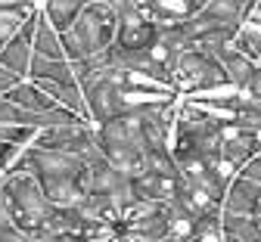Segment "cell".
Masks as SVG:
<instances>
[{
	"instance_id": "4fadbf2b",
	"label": "cell",
	"mask_w": 261,
	"mask_h": 242,
	"mask_svg": "<svg viewBox=\"0 0 261 242\" xmlns=\"http://www.w3.org/2000/svg\"><path fill=\"white\" fill-rule=\"evenodd\" d=\"M224 242H243V239H237V236H227V233H224Z\"/></svg>"
},
{
	"instance_id": "ba28073f",
	"label": "cell",
	"mask_w": 261,
	"mask_h": 242,
	"mask_svg": "<svg viewBox=\"0 0 261 242\" xmlns=\"http://www.w3.org/2000/svg\"><path fill=\"white\" fill-rule=\"evenodd\" d=\"M31 47H35L38 56L47 59H65V47H62V31L53 28V22L38 10L35 16V31H31Z\"/></svg>"
},
{
	"instance_id": "8fae6325",
	"label": "cell",
	"mask_w": 261,
	"mask_h": 242,
	"mask_svg": "<svg viewBox=\"0 0 261 242\" xmlns=\"http://www.w3.org/2000/svg\"><path fill=\"white\" fill-rule=\"evenodd\" d=\"M240 171H243L246 177H252V180H258V183H261V149H258L255 155H249V158L243 162V168H240Z\"/></svg>"
},
{
	"instance_id": "7a4b0ae2",
	"label": "cell",
	"mask_w": 261,
	"mask_h": 242,
	"mask_svg": "<svg viewBox=\"0 0 261 242\" xmlns=\"http://www.w3.org/2000/svg\"><path fill=\"white\" fill-rule=\"evenodd\" d=\"M115 31H118V7L106 4V0H87L72 28L62 31L65 59L78 62L106 53L115 44Z\"/></svg>"
},
{
	"instance_id": "30bf717a",
	"label": "cell",
	"mask_w": 261,
	"mask_h": 242,
	"mask_svg": "<svg viewBox=\"0 0 261 242\" xmlns=\"http://www.w3.org/2000/svg\"><path fill=\"white\" fill-rule=\"evenodd\" d=\"M0 242H41V239L28 236V233H22V230H16L10 221H0Z\"/></svg>"
},
{
	"instance_id": "8992f818",
	"label": "cell",
	"mask_w": 261,
	"mask_h": 242,
	"mask_svg": "<svg viewBox=\"0 0 261 242\" xmlns=\"http://www.w3.org/2000/svg\"><path fill=\"white\" fill-rule=\"evenodd\" d=\"M38 16V13H35ZM35 16H31L13 38L0 47V65L13 72L16 78H25L28 75V65H31V56H35V47H31V31H35Z\"/></svg>"
},
{
	"instance_id": "5b68a950",
	"label": "cell",
	"mask_w": 261,
	"mask_h": 242,
	"mask_svg": "<svg viewBox=\"0 0 261 242\" xmlns=\"http://www.w3.org/2000/svg\"><path fill=\"white\" fill-rule=\"evenodd\" d=\"M180 171H159V168H143L140 174L130 177V193L137 199H152V202H174L180 193Z\"/></svg>"
},
{
	"instance_id": "5bb4252c",
	"label": "cell",
	"mask_w": 261,
	"mask_h": 242,
	"mask_svg": "<svg viewBox=\"0 0 261 242\" xmlns=\"http://www.w3.org/2000/svg\"><path fill=\"white\" fill-rule=\"evenodd\" d=\"M258 242H261V239H258Z\"/></svg>"
},
{
	"instance_id": "9c48e42d",
	"label": "cell",
	"mask_w": 261,
	"mask_h": 242,
	"mask_svg": "<svg viewBox=\"0 0 261 242\" xmlns=\"http://www.w3.org/2000/svg\"><path fill=\"white\" fill-rule=\"evenodd\" d=\"M87 0H41V13L53 22V28L69 31L72 22L78 19V13L84 10Z\"/></svg>"
},
{
	"instance_id": "7c38bea8",
	"label": "cell",
	"mask_w": 261,
	"mask_h": 242,
	"mask_svg": "<svg viewBox=\"0 0 261 242\" xmlns=\"http://www.w3.org/2000/svg\"><path fill=\"white\" fill-rule=\"evenodd\" d=\"M16 81H19V78H16L13 72H7L4 65H0V96H4V93H7V90H10V87L16 84Z\"/></svg>"
},
{
	"instance_id": "3957f363",
	"label": "cell",
	"mask_w": 261,
	"mask_h": 242,
	"mask_svg": "<svg viewBox=\"0 0 261 242\" xmlns=\"http://www.w3.org/2000/svg\"><path fill=\"white\" fill-rule=\"evenodd\" d=\"M224 81H227V75L212 50H205L202 44H187L177 50V56L171 62V84H174L177 96L208 90V87H218Z\"/></svg>"
},
{
	"instance_id": "52a82bcc",
	"label": "cell",
	"mask_w": 261,
	"mask_h": 242,
	"mask_svg": "<svg viewBox=\"0 0 261 242\" xmlns=\"http://www.w3.org/2000/svg\"><path fill=\"white\" fill-rule=\"evenodd\" d=\"M221 208L224 211H237V214H261V183L246 177L240 171V174L227 183Z\"/></svg>"
},
{
	"instance_id": "6da1fadb",
	"label": "cell",
	"mask_w": 261,
	"mask_h": 242,
	"mask_svg": "<svg viewBox=\"0 0 261 242\" xmlns=\"http://www.w3.org/2000/svg\"><path fill=\"white\" fill-rule=\"evenodd\" d=\"M53 208L56 205L50 202L41 180L28 168H10L0 174V211H4V218L16 230L38 239L44 233Z\"/></svg>"
},
{
	"instance_id": "277c9868",
	"label": "cell",
	"mask_w": 261,
	"mask_h": 242,
	"mask_svg": "<svg viewBox=\"0 0 261 242\" xmlns=\"http://www.w3.org/2000/svg\"><path fill=\"white\" fill-rule=\"evenodd\" d=\"M155 38H159V25L130 4V7H124L118 13V31H115L112 50H118V53H143V50H149L155 44Z\"/></svg>"
}]
</instances>
